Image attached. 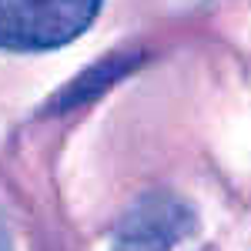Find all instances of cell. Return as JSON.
Wrapping results in <instances>:
<instances>
[{
    "label": "cell",
    "instance_id": "3957f363",
    "mask_svg": "<svg viewBox=\"0 0 251 251\" xmlns=\"http://www.w3.org/2000/svg\"><path fill=\"white\" fill-rule=\"evenodd\" d=\"M0 251H10V238L3 231V225H0Z\"/></svg>",
    "mask_w": 251,
    "mask_h": 251
},
{
    "label": "cell",
    "instance_id": "7a4b0ae2",
    "mask_svg": "<svg viewBox=\"0 0 251 251\" xmlns=\"http://www.w3.org/2000/svg\"><path fill=\"white\" fill-rule=\"evenodd\" d=\"M198 228L194 208L174 191L137 198L117 221L111 251H177Z\"/></svg>",
    "mask_w": 251,
    "mask_h": 251
},
{
    "label": "cell",
    "instance_id": "6da1fadb",
    "mask_svg": "<svg viewBox=\"0 0 251 251\" xmlns=\"http://www.w3.org/2000/svg\"><path fill=\"white\" fill-rule=\"evenodd\" d=\"M104 0H0V50L40 54L77 40Z\"/></svg>",
    "mask_w": 251,
    "mask_h": 251
}]
</instances>
